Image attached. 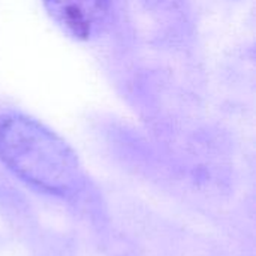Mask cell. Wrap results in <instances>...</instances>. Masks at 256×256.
<instances>
[{
	"label": "cell",
	"instance_id": "2",
	"mask_svg": "<svg viewBox=\"0 0 256 256\" xmlns=\"http://www.w3.org/2000/svg\"><path fill=\"white\" fill-rule=\"evenodd\" d=\"M54 22L70 38L84 40L104 22L108 0H44Z\"/></svg>",
	"mask_w": 256,
	"mask_h": 256
},
{
	"label": "cell",
	"instance_id": "1",
	"mask_svg": "<svg viewBox=\"0 0 256 256\" xmlns=\"http://www.w3.org/2000/svg\"><path fill=\"white\" fill-rule=\"evenodd\" d=\"M0 160L26 183L56 196L82 188V170L74 150L42 123L21 116H0Z\"/></svg>",
	"mask_w": 256,
	"mask_h": 256
}]
</instances>
